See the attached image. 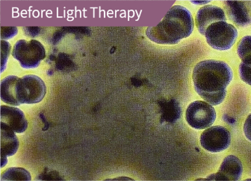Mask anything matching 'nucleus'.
Returning <instances> with one entry per match:
<instances>
[{"instance_id": "nucleus-1", "label": "nucleus", "mask_w": 251, "mask_h": 181, "mask_svg": "<svg viewBox=\"0 0 251 181\" xmlns=\"http://www.w3.org/2000/svg\"><path fill=\"white\" fill-rule=\"evenodd\" d=\"M232 78V69L223 61H201L194 69L195 90L211 105H218L223 102L226 95V88Z\"/></svg>"}, {"instance_id": "nucleus-2", "label": "nucleus", "mask_w": 251, "mask_h": 181, "mask_svg": "<svg viewBox=\"0 0 251 181\" xmlns=\"http://www.w3.org/2000/svg\"><path fill=\"white\" fill-rule=\"evenodd\" d=\"M194 21L192 14L185 7L175 5L155 26L149 27L146 35L152 42L174 45L192 35Z\"/></svg>"}, {"instance_id": "nucleus-3", "label": "nucleus", "mask_w": 251, "mask_h": 181, "mask_svg": "<svg viewBox=\"0 0 251 181\" xmlns=\"http://www.w3.org/2000/svg\"><path fill=\"white\" fill-rule=\"evenodd\" d=\"M12 55L24 69H35L45 58V48L36 40H20L14 45Z\"/></svg>"}, {"instance_id": "nucleus-4", "label": "nucleus", "mask_w": 251, "mask_h": 181, "mask_svg": "<svg viewBox=\"0 0 251 181\" xmlns=\"http://www.w3.org/2000/svg\"><path fill=\"white\" fill-rule=\"evenodd\" d=\"M204 35L208 44L217 50H228L235 44L238 31L226 21H220L209 25Z\"/></svg>"}, {"instance_id": "nucleus-5", "label": "nucleus", "mask_w": 251, "mask_h": 181, "mask_svg": "<svg viewBox=\"0 0 251 181\" xmlns=\"http://www.w3.org/2000/svg\"><path fill=\"white\" fill-rule=\"evenodd\" d=\"M46 92L47 88L44 81L35 75L22 77L17 85V98L21 105H31L41 102Z\"/></svg>"}, {"instance_id": "nucleus-6", "label": "nucleus", "mask_w": 251, "mask_h": 181, "mask_svg": "<svg viewBox=\"0 0 251 181\" xmlns=\"http://www.w3.org/2000/svg\"><path fill=\"white\" fill-rule=\"evenodd\" d=\"M216 119V111L209 103L202 101L192 102L187 108L186 120L195 129L209 128Z\"/></svg>"}, {"instance_id": "nucleus-7", "label": "nucleus", "mask_w": 251, "mask_h": 181, "mask_svg": "<svg viewBox=\"0 0 251 181\" xmlns=\"http://www.w3.org/2000/svg\"><path fill=\"white\" fill-rule=\"evenodd\" d=\"M230 142L229 131L222 126L210 127L201 136V146L212 153L223 152L229 146Z\"/></svg>"}, {"instance_id": "nucleus-8", "label": "nucleus", "mask_w": 251, "mask_h": 181, "mask_svg": "<svg viewBox=\"0 0 251 181\" xmlns=\"http://www.w3.org/2000/svg\"><path fill=\"white\" fill-rule=\"evenodd\" d=\"M242 164L240 159L229 155L224 159L216 174L206 178V181H239L242 175Z\"/></svg>"}, {"instance_id": "nucleus-9", "label": "nucleus", "mask_w": 251, "mask_h": 181, "mask_svg": "<svg viewBox=\"0 0 251 181\" xmlns=\"http://www.w3.org/2000/svg\"><path fill=\"white\" fill-rule=\"evenodd\" d=\"M250 1H225V7L229 19L240 26H247L251 22Z\"/></svg>"}, {"instance_id": "nucleus-10", "label": "nucleus", "mask_w": 251, "mask_h": 181, "mask_svg": "<svg viewBox=\"0 0 251 181\" xmlns=\"http://www.w3.org/2000/svg\"><path fill=\"white\" fill-rule=\"evenodd\" d=\"M226 15L222 8L215 5H207L201 8L197 13V26L201 35H204L209 25L220 21H226Z\"/></svg>"}, {"instance_id": "nucleus-11", "label": "nucleus", "mask_w": 251, "mask_h": 181, "mask_svg": "<svg viewBox=\"0 0 251 181\" xmlns=\"http://www.w3.org/2000/svg\"><path fill=\"white\" fill-rule=\"evenodd\" d=\"M1 122L11 128L15 133H24L26 131L28 122L24 113L19 108L1 106Z\"/></svg>"}, {"instance_id": "nucleus-12", "label": "nucleus", "mask_w": 251, "mask_h": 181, "mask_svg": "<svg viewBox=\"0 0 251 181\" xmlns=\"http://www.w3.org/2000/svg\"><path fill=\"white\" fill-rule=\"evenodd\" d=\"M15 132L8 125L1 122V166L6 165L7 157L15 155L19 149V140Z\"/></svg>"}, {"instance_id": "nucleus-13", "label": "nucleus", "mask_w": 251, "mask_h": 181, "mask_svg": "<svg viewBox=\"0 0 251 181\" xmlns=\"http://www.w3.org/2000/svg\"><path fill=\"white\" fill-rule=\"evenodd\" d=\"M20 78L9 75L1 81V99L2 102L13 106L21 105L17 98V85Z\"/></svg>"}, {"instance_id": "nucleus-14", "label": "nucleus", "mask_w": 251, "mask_h": 181, "mask_svg": "<svg viewBox=\"0 0 251 181\" xmlns=\"http://www.w3.org/2000/svg\"><path fill=\"white\" fill-rule=\"evenodd\" d=\"M162 117L163 120L173 123L180 118L181 108L179 102L175 99H171L162 102Z\"/></svg>"}, {"instance_id": "nucleus-15", "label": "nucleus", "mask_w": 251, "mask_h": 181, "mask_svg": "<svg viewBox=\"0 0 251 181\" xmlns=\"http://www.w3.org/2000/svg\"><path fill=\"white\" fill-rule=\"evenodd\" d=\"M31 175L23 168H9L2 174L1 181H31Z\"/></svg>"}, {"instance_id": "nucleus-16", "label": "nucleus", "mask_w": 251, "mask_h": 181, "mask_svg": "<svg viewBox=\"0 0 251 181\" xmlns=\"http://www.w3.org/2000/svg\"><path fill=\"white\" fill-rule=\"evenodd\" d=\"M238 55L242 62L251 64V36L242 38L238 46Z\"/></svg>"}, {"instance_id": "nucleus-17", "label": "nucleus", "mask_w": 251, "mask_h": 181, "mask_svg": "<svg viewBox=\"0 0 251 181\" xmlns=\"http://www.w3.org/2000/svg\"><path fill=\"white\" fill-rule=\"evenodd\" d=\"M10 50H11V45L7 41H1V61H2V69L1 72H3L6 66L7 60H8V55H9Z\"/></svg>"}, {"instance_id": "nucleus-18", "label": "nucleus", "mask_w": 251, "mask_h": 181, "mask_svg": "<svg viewBox=\"0 0 251 181\" xmlns=\"http://www.w3.org/2000/svg\"><path fill=\"white\" fill-rule=\"evenodd\" d=\"M251 64L245 62H242L239 68L241 78L249 85H251Z\"/></svg>"}, {"instance_id": "nucleus-19", "label": "nucleus", "mask_w": 251, "mask_h": 181, "mask_svg": "<svg viewBox=\"0 0 251 181\" xmlns=\"http://www.w3.org/2000/svg\"><path fill=\"white\" fill-rule=\"evenodd\" d=\"M18 34V28L16 27H1V39H11Z\"/></svg>"}, {"instance_id": "nucleus-20", "label": "nucleus", "mask_w": 251, "mask_h": 181, "mask_svg": "<svg viewBox=\"0 0 251 181\" xmlns=\"http://www.w3.org/2000/svg\"><path fill=\"white\" fill-rule=\"evenodd\" d=\"M209 2H210V1H206V2H192V3H194V4H198V5H200V4H201V5H202V4H206Z\"/></svg>"}, {"instance_id": "nucleus-21", "label": "nucleus", "mask_w": 251, "mask_h": 181, "mask_svg": "<svg viewBox=\"0 0 251 181\" xmlns=\"http://www.w3.org/2000/svg\"><path fill=\"white\" fill-rule=\"evenodd\" d=\"M112 180H129V181H131L130 178H115V179H112Z\"/></svg>"}]
</instances>
